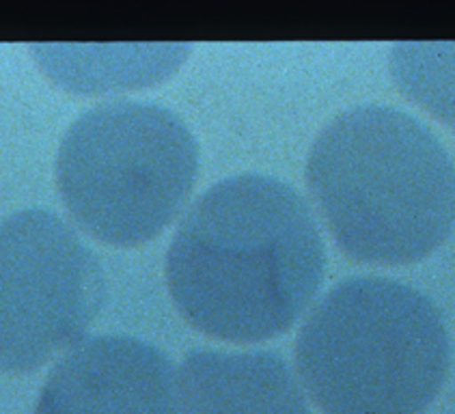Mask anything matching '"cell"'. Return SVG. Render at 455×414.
<instances>
[{"mask_svg":"<svg viewBox=\"0 0 455 414\" xmlns=\"http://www.w3.org/2000/svg\"><path fill=\"white\" fill-rule=\"evenodd\" d=\"M326 249L311 207L287 181L242 173L205 190L166 252L171 298L192 326L255 343L290 330L311 305Z\"/></svg>","mask_w":455,"mask_h":414,"instance_id":"obj_1","label":"cell"},{"mask_svg":"<svg viewBox=\"0 0 455 414\" xmlns=\"http://www.w3.org/2000/svg\"><path fill=\"white\" fill-rule=\"evenodd\" d=\"M307 181L347 255L367 264L423 259L455 227V164L412 115L365 104L313 143Z\"/></svg>","mask_w":455,"mask_h":414,"instance_id":"obj_2","label":"cell"},{"mask_svg":"<svg viewBox=\"0 0 455 414\" xmlns=\"http://www.w3.org/2000/svg\"><path fill=\"white\" fill-rule=\"evenodd\" d=\"M451 361L447 324L408 283L354 276L313 307L296 339V367L326 414H421Z\"/></svg>","mask_w":455,"mask_h":414,"instance_id":"obj_3","label":"cell"},{"mask_svg":"<svg viewBox=\"0 0 455 414\" xmlns=\"http://www.w3.org/2000/svg\"><path fill=\"white\" fill-rule=\"evenodd\" d=\"M199 173V145L180 115L113 100L80 115L60 140L57 178L69 214L113 246L151 240L175 219Z\"/></svg>","mask_w":455,"mask_h":414,"instance_id":"obj_4","label":"cell"},{"mask_svg":"<svg viewBox=\"0 0 455 414\" xmlns=\"http://www.w3.org/2000/svg\"><path fill=\"white\" fill-rule=\"evenodd\" d=\"M104 294L98 255L54 211L0 220V370L33 371L83 341Z\"/></svg>","mask_w":455,"mask_h":414,"instance_id":"obj_5","label":"cell"},{"mask_svg":"<svg viewBox=\"0 0 455 414\" xmlns=\"http://www.w3.org/2000/svg\"><path fill=\"white\" fill-rule=\"evenodd\" d=\"M35 414H177V371L143 339L89 337L50 371Z\"/></svg>","mask_w":455,"mask_h":414,"instance_id":"obj_6","label":"cell"},{"mask_svg":"<svg viewBox=\"0 0 455 414\" xmlns=\"http://www.w3.org/2000/svg\"><path fill=\"white\" fill-rule=\"evenodd\" d=\"M177 414H311L294 371L270 350L199 347L177 373Z\"/></svg>","mask_w":455,"mask_h":414,"instance_id":"obj_7","label":"cell"},{"mask_svg":"<svg viewBox=\"0 0 455 414\" xmlns=\"http://www.w3.org/2000/svg\"><path fill=\"white\" fill-rule=\"evenodd\" d=\"M391 74L408 98L444 123L455 125V44H395Z\"/></svg>","mask_w":455,"mask_h":414,"instance_id":"obj_8","label":"cell"}]
</instances>
